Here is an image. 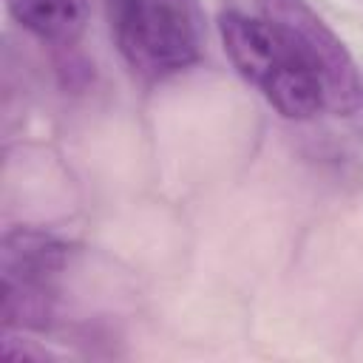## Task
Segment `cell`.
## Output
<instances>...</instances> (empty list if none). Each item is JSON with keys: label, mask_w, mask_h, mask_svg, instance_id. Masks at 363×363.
Returning a JSON list of instances; mask_svg holds the SVG:
<instances>
[{"label": "cell", "mask_w": 363, "mask_h": 363, "mask_svg": "<svg viewBox=\"0 0 363 363\" xmlns=\"http://www.w3.org/2000/svg\"><path fill=\"white\" fill-rule=\"evenodd\" d=\"M218 37L238 77L252 85L281 116L303 122L323 111L315 77L306 71L289 40L261 14L224 11Z\"/></svg>", "instance_id": "obj_1"}, {"label": "cell", "mask_w": 363, "mask_h": 363, "mask_svg": "<svg viewBox=\"0 0 363 363\" xmlns=\"http://www.w3.org/2000/svg\"><path fill=\"white\" fill-rule=\"evenodd\" d=\"M122 60L142 79H167L201 57L196 0H111Z\"/></svg>", "instance_id": "obj_2"}, {"label": "cell", "mask_w": 363, "mask_h": 363, "mask_svg": "<svg viewBox=\"0 0 363 363\" xmlns=\"http://www.w3.org/2000/svg\"><path fill=\"white\" fill-rule=\"evenodd\" d=\"M258 14L269 20L295 48L306 71L315 77L323 111L349 116L360 108L363 82L346 43L303 0H255Z\"/></svg>", "instance_id": "obj_3"}, {"label": "cell", "mask_w": 363, "mask_h": 363, "mask_svg": "<svg viewBox=\"0 0 363 363\" xmlns=\"http://www.w3.org/2000/svg\"><path fill=\"white\" fill-rule=\"evenodd\" d=\"M68 261L65 244L31 227L3 238V323L43 326L51 312L54 278Z\"/></svg>", "instance_id": "obj_4"}, {"label": "cell", "mask_w": 363, "mask_h": 363, "mask_svg": "<svg viewBox=\"0 0 363 363\" xmlns=\"http://www.w3.org/2000/svg\"><path fill=\"white\" fill-rule=\"evenodd\" d=\"M9 14L37 40L71 45L88 26V0H6Z\"/></svg>", "instance_id": "obj_5"}]
</instances>
